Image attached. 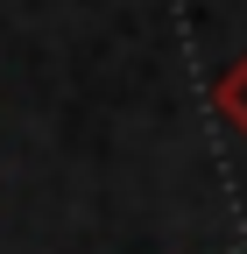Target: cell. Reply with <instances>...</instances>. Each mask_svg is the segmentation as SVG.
<instances>
[{
	"label": "cell",
	"mask_w": 247,
	"mask_h": 254,
	"mask_svg": "<svg viewBox=\"0 0 247 254\" xmlns=\"http://www.w3.org/2000/svg\"><path fill=\"white\" fill-rule=\"evenodd\" d=\"M212 113H219L233 134H247V57H233L226 71H219V85H212Z\"/></svg>",
	"instance_id": "1"
}]
</instances>
